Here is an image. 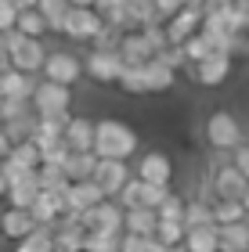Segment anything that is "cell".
Masks as SVG:
<instances>
[{
	"label": "cell",
	"mask_w": 249,
	"mask_h": 252,
	"mask_svg": "<svg viewBox=\"0 0 249 252\" xmlns=\"http://www.w3.org/2000/svg\"><path fill=\"white\" fill-rule=\"evenodd\" d=\"M15 29L22 32V36H29V40H43V36H47V18H43L36 7H29V11H18V22H15Z\"/></svg>",
	"instance_id": "obj_29"
},
{
	"label": "cell",
	"mask_w": 249,
	"mask_h": 252,
	"mask_svg": "<svg viewBox=\"0 0 249 252\" xmlns=\"http://www.w3.org/2000/svg\"><path fill=\"white\" fill-rule=\"evenodd\" d=\"M40 79L36 76H26V72H0V101H33V90H36Z\"/></svg>",
	"instance_id": "obj_16"
},
{
	"label": "cell",
	"mask_w": 249,
	"mask_h": 252,
	"mask_svg": "<svg viewBox=\"0 0 249 252\" xmlns=\"http://www.w3.org/2000/svg\"><path fill=\"white\" fill-rule=\"evenodd\" d=\"M206 144H210L217 155H228V152H235L239 144H246V133H242L239 119H235L231 112H224V108L210 112V119H206Z\"/></svg>",
	"instance_id": "obj_3"
},
{
	"label": "cell",
	"mask_w": 249,
	"mask_h": 252,
	"mask_svg": "<svg viewBox=\"0 0 249 252\" xmlns=\"http://www.w3.org/2000/svg\"><path fill=\"white\" fill-rule=\"evenodd\" d=\"M7 68H11V54L0 47V72H7Z\"/></svg>",
	"instance_id": "obj_52"
},
{
	"label": "cell",
	"mask_w": 249,
	"mask_h": 252,
	"mask_svg": "<svg viewBox=\"0 0 249 252\" xmlns=\"http://www.w3.org/2000/svg\"><path fill=\"white\" fill-rule=\"evenodd\" d=\"M69 119H72V112H69V116H54V119H40V116H36L33 144H36L40 152H43V148H51V144H58L62 137H65V123H69Z\"/></svg>",
	"instance_id": "obj_23"
},
{
	"label": "cell",
	"mask_w": 249,
	"mask_h": 252,
	"mask_svg": "<svg viewBox=\"0 0 249 252\" xmlns=\"http://www.w3.org/2000/svg\"><path fill=\"white\" fill-rule=\"evenodd\" d=\"M4 177H7V184L15 177H22V173H36L40 169V148L33 144V141H26V144H15L11 148V155L4 158Z\"/></svg>",
	"instance_id": "obj_14"
},
{
	"label": "cell",
	"mask_w": 249,
	"mask_h": 252,
	"mask_svg": "<svg viewBox=\"0 0 249 252\" xmlns=\"http://www.w3.org/2000/svg\"><path fill=\"white\" fill-rule=\"evenodd\" d=\"M199 26H202V11H195V7H180L174 18L163 22L166 43H174V47H184V43L199 32Z\"/></svg>",
	"instance_id": "obj_13"
},
{
	"label": "cell",
	"mask_w": 249,
	"mask_h": 252,
	"mask_svg": "<svg viewBox=\"0 0 249 252\" xmlns=\"http://www.w3.org/2000/svg\"><path fill=\"white\" fill-rule=\"evenodd\" d=\"M123 58H119V51H90L87 58H83V76H90L94 83H119V76H123Z\"/></svg>",
	"instance_id": "obj_10"
},
{
	"label": "cell",
	"mask_w": 249,
	"mask_h": 252,
	"mask_svg": "<svg viewBox=\"0 0 249 252\" xmlns=\"http://www.w3.org/2000/svg\"><path fill=\"white\" fill-rule=\"evenodd\" d=\"M231 65H235L231 54L213 51L210 58H202V62H195V65H188V76H191V83H199V87H220L224 79L231 76Z\"/></svg>",
	"instance_id": "obj_8"
},
{
	"label": "cell",
	"mask_w": 249,
	"mask_h": 252,
	"mask_svg": "<svg viewBox=\"0 0 249 252\" xmlns=\"http://www.w3.org/2000/svg\"><path fill=\"white\" fill-rule=\"evenodd\" d=\"M36 194H40V180H36V173H22V177H15V180L7 184L4 202L11 205V209H29V205L36 202Z\"/></svg>",
	"instance_id": "obj_18"
},
{
	"label": "cell",
	"mask_w": 249,
	"mask_h": 252,
	"mask_svg": "<svg viewBox=\"0 0 249 252\" xmlns=\"http://www.w3.org/2000/svg\"><path fill=\"white\" fill-rule=\"evenodd\" d=\"M166 194H170V188H155V184H144V194H141V209H159V205L166 202Z\"/></svg>",
	"instance_id": "obj_45"
},
{
	"label": "cell",
	"mask_w": 249,
	"mask_h": 252,
	"mask_svg": "<svg viewBox=\"0 0 249 252\" xmlns=\"http://www.w3.org/2000/svg\"><path fill=\"white\" fill-rule=\"evenodd\" d=\"M159 227V216L152 209H123V234H138V238H152Z\"/></svg>",
	"instance_id": "obj_22"
},
{
	"label": "cell",
	"mask_w": 249,
	"mask_h": 252,
	"mask_svg": "<svg viewBox=\"0 0 249 252\" xmlns=\"http://www.w3.org/2000/svg\"><path fill=\"white\" fill-rule=\"evenodd\" d=\"M163 252H188L184 245H170V249H163Z\"/></svg>",
	"instance_id": "obj_55"
},
{
	"label": "cell",
	"mask_w": 249,
	"mask_h": 252,
	"mask_svg": "<svg viewBox=\"0 0 249 252\" xmlns=\"http://www.w3.org/2000/svg\"><path fill=\"white\" fill-rule=\"evenodd\" d=\"M155 58H159L166 68H174V72H180V68H188V58H184V47H174V43H170L166 51H159L155 54Z\"/></svg>",
	"instance_id": "obj_43"
},
{
	"label": "cell",
	"mask_w": 249,
	"mask_h": 252,
	"mask_svg": "<svg viewBox=\"0 0 249 252\" xmlns=\"http://www.w3.org/2000/svg\"><path fill=\"white\" fill-rule=\"evenodd\" d=\"M141 184H155V188H170V180H174V162H170L166 152H144L138 158V173Z\"/></svg>",
	"instance_id": "obj_12"
},
{
	"label": "cell",
	"mask_w": 249,
	"mask_h": 252,
	"mask_svg": "<svg viewBox=\"0 0 249 252\" xmlns=\"http://www.w3.org/2000/svg\"><path fill=\"white\" fill-rule=\"evenodd\" d=\"M119 40H123V32H119L116 26H101L98 36L90 40V43H94L90 51H119Z\"/></svg>",
	"instance_id": "obj_38"
},
{
	"label": "cell",
	"mask_w": 249,
	"mask_h": 252,
	"mask_svg": "<svg viewBox=\"0 0 249 252\" xmlns=\"http://www.w3.org/2000/svg\"><path fill=\"white\" fill-rule=\"evenodd\" d=\"M242 220H246V209H242V202H213V223H217V227L242 223Z\"/></svg>",
	"instance_id": "obj_35"
},
{
	"label": "cell",
	"mask_w": 249,
	"mask_h": 252,
	"mask_svg": "<svg viewBox=\"0 0 249 252\" xmlns=\"http://www.w3.org/2000/svg\"><path fill=\"white\" fill-rule=\"evenodd\" d=\"M119 252H148V238H138V234H119Z\"/></svg>",
	"instance_id": "obj_48"
},
{
	"label": "cell",
	"mask_w": 249,
	"mask_h": 252,
	"mask_svg": "<svg viewBox=\"0 0 249 252\" xmlns=\"http://www.w3.org/2000/svg\"><path fill=\"white\" fill-rule=\"evenodd\" d=\"M76 220L87 234H123V205L116 198H105L98 205H90L87 213H76Z\"/></svg>",
	"instance_id": "obj_5"
},
{
	"label": "cell",
	"mask_w": 249,
	"mask_h": 252,
	"mask_svg": "<svg viewBox=\"0 0 249 252\" xmlns=\"http://www.w3.org/2000/svg\"><path fill=\"white\" fill-rule=\"evenodd\" d=\"M7 194V177H4V166H0V198Z\"/></svg>",
	"instance_id": "obj_53"
},
{
	"label": "cell",
	"mask_w": 249,
	"mask_h": 252,
	"mask_svg": "<svg viewBox=\"0 0 249 252\" xmlns=\"http://www.w3.org/2000/svg\"><path fill=\"white\" fill-rule=\"evenodd\" d=\"M184 234H188V227L180 223V220H159V227H155L152 238L163 249H170V245H184Z\"/></svg>",
	"instance_id": "obj_31"
},
{
	"label": "cell",
	"mask_w": 249,
	"mask_h": 252,
	"mask_svg": "<svg viewBox=\"0 0 249 252\" xmlns=\"http://www.w3.org/2000/svg\"><path fill=\"white\" fill-rule=\"evenodd\" d=\"M141 194H144V184H141L138 177H130L127 184H123V191L116 194V202L123 205V209H138V205H141Z\"/></svg>",
	"instance_id": "obj_36"
},
{
	"label": "cell",
	"mask_w": 249,
	"mask_h": 252,
	"mask_svg": "<svg viewBox=\"0 0 249 252\" xmlns=\"http://www.w3.org/2000/svg\"><path fill=\"white\" fill-rule=\"evenodd\" d=\"M69 108H72V87L40 79L36 90H33V112L40 119H54V116H69Z\"/></svg>",
	"instance_id": "obj_6"
},
{
	"label": "cell",
	"mask_w": 249,
	"mask_h": 252,
	"mask_svg": "<svg viewBox=\"0 0 249 252\" xmlns=\"http://www.w3.org/2000/svg\"><path fill=\"white\" fill-rule=\"evenodd\" d=\"M29 112H33V101H0V123L29 116Z\"/></svg>",
	"instance_id": "obj_44"
},
{
	"label": "cell",
	"mask_w": 249,
	"mask_h": 252,
	"mask_svg": "<svg viewBox=\"0 0 249 252\" xmlns=\"http://www.w3.org/2000/svg\"><path fill=\"white\" fill-rule=\"evenodd\" d=\"M94 166H98V155L94 152H72L69 158H65L62 173L69 184H80V180H90L94 177Z\"/></svg>",
	"instance_id": "obj_25"
},
{
	"label": "cell",
	"mask_w": 249,
	"mask_h": 252,
	"mask_svg": "<svg viewBox=\"0 0 249 252\" xmlns=\"http://www.w3.org/2000/svg\"><path fill=\"white\" fill-rule=\"evenodd\" d=\"M0 47L11 54V68H15V72H26V76L43 72V62H47L43 40H29V36H22L18 29H11V32L0 36Z\"/></svg>",
	"instance_id": "obj_2"
},
{
	"label": "cell",
	"mask_w": 249,
	"mask_h": 252,
	"mask_svg": "<svg viewBox=\"0 0 249 252\" xmlns=\"http://www.w3.org/2000/svg\"><path fill=\"white\" fill-rule=\"evenodd\" d=\"M155 216H159V220H180V223H184V198H180L177 191H170L166 202L155 209Z\"/></svg>",
	"instance_id": "obj_37"
},
{
	"label": "cell",
	"mask_w": 249,
	"mask_h": 252,
	"mask_svg": "<svg viewBox=\"0 0 249 252\" xmlns=\"http://www.w3.org/2000/svg\"><path fill=\"white\" fill-rule=\"evenodd\" d=\"M141 148V137L134 130L130 123L123 119H98L94 123V152L98 158H119V162H127V158L138 155Z\"/></svg>",
	"instance_id": "obj_1"
},
{
	"label": "cell",
	"mask_w": 249,
	"mask_h": 252,
	"mask_svg": "<svg viewBox=\"0 0 249 252\" xmlns=\"http://www.w3.org/2000/svg\"><path fill=\"white\" fill-rule=\"evenodd\" d=\"M83 252H119V238L116 234H87Z\"/></svg>",
	"instance_id": "obj_39"
},
{
	"label": "cell",
	"mask_w": 249,
	"mask_h": 252,
	"mask_svg": "<svg viewBox=\"0 0 249 252\" xmlns=\"http://www.w3.org/2000/svg\"><path fill=\"white\" fill-rule=\"evenodd\" d=\"M246 144H249V141H246Z\"/></svg>",
	"instance_id": "obj_56"
},
{
	"label": "cell",
	"mask_w": 249,
	"mask_h": 252,
	"mask_svg": "<svg viewBox=\"0 0 249 252\" xmlns=\"http://www.w3.org/2000/svg\"><path fill=\"white\" fill-rule=\"evenodd\" d=\"M184 7V0H152V11H155V22H166L174 18L177 11Z\"/></svg>",
	"instance_id": "obj_46"
},
{
	"label": "cell",
	"mask_w": 249,
	"mask_h": 252,
	"mask_svg": "<svg viewBox=\"0 0 249 252\" xmlns=\"http://www.w3.org/2000/svg\"><path fill=\"white\" fill-rule=\"evenodd\" d=\"M101 26H105V22H101V15L94 7H69L65 26H62V36H69L72 43H90L98 36Z\"/></svg>",
	"instance_id": "obj_9"
},
{
	"label": "cell",
	"mask_w": 249,
	"mask_h": 252,
	"mask_svg": "<svg viewBox=\"0 0 249 252\" xmlns=\"http://www.w3.org/2000/svg\"><path fill=\"white\" fill-rule=\"evenodd\" d=\"M220 231V252H249V220L217 227Z\"/></svg>",
	"instance_id": "obj_27"
},
{
	"label": "cell",
	"mask_w": 249,
	"mask_h": 252,
	"mask_svg": "<svg viewBox=\"0 0 249 252\" xmlns=\"http://www.w3.org/2000/svg\"><path fill=\"white\" fill-rule=\"evenodd\" d=\"M141 36L148 40L152 54H159V51H166V47H170V43H166V29L159 26V22H152V26H144V29H141Z\"/></svg>",
	"instance_id": "obj_42"
},
{
	"label": "cell",
	"mask_w": 249,
	"mask_h": 252,
	"mask_svg": "<svg viewBox=\"0 0 249 252\" xmlns=\"http://www.w3.org/2000/svg\"><path fill=\"white\" fill-rule=\"evenodd\" d=\"M29 213H33V220H36V227H51V231H54V223L65 216V194L40 191L36 202L29 205Z\"/></svg>",
	"instance_id": "obj_15"
},
{
	"label": "cell",
	"mask_w": 249,
	"mask_h": 252,
	"mask_svg": "<svg viewBox=\"0 0 249 252\" xmlns=\"http://www.w3.org/2000/svg\"><path fill=\"white\" fill-rule=\"evenodd\" d=\"M11 252H54V249H51V227H36L29 238L15 242V249H11Z\"/></svg>",
	"instance_id": "obj_33"
},
{
	"label": "cell",
	"mask_w": 249,
	"mask_h": 252,
	"mask_svg": "<svg viewBox=\"0 0 249 252\" xmlns=\"http://www.w3.org/2000/svg\"><path fill=\"white\" fill-rule=\"evenodd\" d=\"M231 54V58H249V26H242V29H235L231 36H228V47H224Z\"/></svg>",
	"instance_id": "obj_40"
},
{
	"label": "cell",
	"mask_w": 249,
	"mask_h": 252,
	"mask_svg": "<svg viewBox=\"0 0 249 252\" xmlns=\"http://www.w3.org/2000/svg\"><path fill=\"white\" fill-rule=\"evenodd\" d=\"M231 166H235V169H239V173L249 180V144H239V148L231 152Z\"/></svg>",
	"instance_id": "obj_49"
},
{
	"label": "cell",
	"mask_w": 249,
	"mask_h": 252,
	"mask_svg": "<svg viewBox=\"0 0 249 252\" xmlns=\"http://www.w3.org/2000/svg\"><path fill=\"white\" fill-rule=\"evenodd\" d=\"M15 22H18V7L7 4V0H0V36L15 29Z\"/></svg>",
	"instance_id": "obj_47"
},
{
	"label": "cell",
	"mask_w": 249,
	"mask_h": 252,
	"mask_svg": "<svg viewBox=\"0 0 249 252\" xmlns=\"http://www.w3.org/2000/svg\"><path fill=\"white\" fill-rule=\"evenodd\" d=\"M242 209H246V216H249V184H246V191H242Z\"/></svg>",
	"instance_id": "obj_54"
},
{
	"label": "cell",
	"mask_w": 249,
	"mask_h": 252,
	"mask_svg": "<svg viewBox=\"0 0 249 252\" xmlns=\"http://www.w3.org/2000/svg\"><path fill=\"white\" fill-rule=\"evenodd\" d=\"M123 94H148V90H144V65H127L123 68V76H119V83H116Z\"/></svg>",
	"instance_id": "obj_32"
},
{
	"label": "cell",
	"mask_w": 249,
	"mask_h": 252,
	"mask_svg": "<svg viewBox=\"0 0 249 252\" xmlns=\"http://www.w3.org/2000/svg\"><path fill=\"white\" fill-rule=\"evenodd\" d=\"M105 202V194L94 188V180H80V184H69L65 191V213H87L90 205Z\"/></svg>",
	"instance_id": "obj_20"
},
{
	"label": "cell",
	"mask_w": 249,
	"mask_h": 252,
	"mask_svg": "<svg viewBox=\"0 0 249 252\" xmlns=\"http://www.w3.org/2000/svg\"><path fill=\"white\" fill-rule=\"evenodd\" d=\"M90 180H94V188L105 194V198H116V194L123 191V184L130 180V166L119 162V158H98Z\"/></svg>",
	"instance_id": "obj_11"
},
{
	"label": "cell",
	"mask_w": 249,
	"mask_h": 252,
	"mask_svg": "<svg viewBox=\"0 0 249 252\" xmlns=\"http://www.w3.org/2000/svg\"><path fill=\"white\" fill-rule=\"evenodd\" d=\"M213 223V202L210 198H188L184 202V227H206Z\"/></svg>",
	"instance_id": "obj_30"
},
{
	"label": "cell",
	"mask_w": 249,
	"mask_h": 252,
	"mask_svg": "<svg viewBox=\"0 0 249 252\" xmlns=\"http://www.w3.org/2000/svg\"><path fill=\"white\" fill-rule=\"evenodd\" d=\"M40 76L47 83H58V87H76L83 79V62L72 51H47V62H43Z\"/></svg>",
	"instance_id": "obj_7"
},
{
	"label": "cell",
	"mask_w": 249,
	"mask_h": 252,
	"mask_svg": "<svg viewBox=\"0 0 249 252\" xmlns=\"http://www.w3.org/2000/svg\"><path fill=\"white\" fill-rule=\"evenodd\" d=\"M7 155H11V141H7V133L0 130V162H4Z\"/></svg>",
	"instance_id": "obj_50"
},
{
	"label": "cell",
	"mask_w": 249,
	"mask_h": 252,
	"mask_svg": "<svg viewBox=\"0 0 249 252\" xmlns=\"http://www.w3.org/2000/svg\"><path fill=\"white\" fill-rule=\"evenodd\" d=\"M213 51H217V43H213L206 32H195V36L184 43V58H188V65H195V62H202V58H210Z\"/></svg>",
	"instance_id": "obj_34"
},
{
	"label": "cell",
	"mask_w": 249,
	"mask_h": 252,
	"mask_svg": "<svg viewBox=\"0 0 249 252\" xmlns=\"http://www.w3.org/2000/svg\"><path fill=\"white\" fill-rule=\"evenodd\" d=\"M0 130L7 133L11 148H15V144H26V141H33V130H36V112H29V116H18V119L0 123Z\"/></svg>",
	"instance_id": "obj_28"
},
{
	"label": "cell",
	"mask_w": 249,
	"mask_h": 252,
	"mask_svg": "<svg viewBox=\"0 0 249 252\" xmlns=\"http://www.w3.org/2000/svg\"><path fill=\"white\" fill-rule=\"evenodd\" d=\"M65 144H69V152H90L94 148V119L87 116H72L65 123Z\"/></svg>",
	"instance_id": "obj_19"
},
{
	"label": "cell",
	"mask_w": 249,
	"mask_h": 252,
	"mask_svg": "<svg viewBox=\"0 0 249 252\" xmlns=\"http://www.w3.org/2000/svg\"><path fill=\"white\" fill-rule=\"evenodd\" d=\"M174 83H177V72H174V68H166L159 58L144 62V90H148V94H166Z\"/></svg>",
	"instance_id": "obj_24"
},
{
	"label": "cell",
	"mask_w": 249,
	"mask_h": 252,
	"mask_svg": "<svg viewBox=\"0 0 249 252\" xmlns=\"http://www.w3.org/2000/svg\"><path fill=\"white\" fill-rule=\"evenodd\" d=\"M119 58H123V65H144V62L155 58L152 47H148V40L141 36V29H138V32H123V40H119Z\"/></svg>",
	"instance_id": "obj_21"
},
{
	"label": "cell",
	"mask_w": 249,
	"mask_h": 252,
	"mask_svg": "<svg viewBox=\"0 0 249 252\" xmlns=\"http://www.w3.org/2000/svg\"><path fill=\"white\" fill-rule=\"evenodd\" d=\"M246 184H249V180L231 162H224L220 155L210 158V180H206V188L213 191V202H242Z\"/></svg>",
	"instance_id": "obj_4"
},
{
	"label": "cell",
	"mask_w": 249,
	"mask_h": 252,
	"mask_svg": "<svg viewBox=\"0 0 249 252\" xmlns=\"http://www.w3.org/2000/svg\"><path fill=\"white\" fill-rule=\"evenodd\" d=\"M69 144L58 141V144H51V148H43L40 152V166H65V158H69Z\"/></svg>",
	"instance_id": "obj_41"
},
{
	"label": "cell",
	"mask_w": 249,
	"mask_h": 252,
	"mask_svg": "<svg viewBox=\"0 0 249 252\" xmlns=\"http://www.w3.org/2000/svg\"><path fill=\"white\" fill-rule=\"evenodd\" d=\"M184 249L188 252H220V231H217V223L191 227V231L184 234Z\"/></svg>",
	"instance_id": "obj_26"
},
{
	"label": "cell",
	"mask_w": 249,
	"mask_h": 252,
	"mask_svg": "<svg viewBox=\"0 0 249 252\" xmlns=\"http://www.w3.org/2000/svg\"><path fill=\"white\" fill-rule=\"evenodd\" d=\"M33 231H36V220H33L29 209H7L0 213V234L7 238V242H22V238H29Z\"/></svg>",
	"instance_id": "obj_17"
},
{
	"label": "cell",
	"mask_w": 249,
	"mask_h": 252,
	"mask_svg": "<svg viewBox=\"0 0 249 252\" xmlns=\"http://www.w3.org/2000/svg\"><path fill=\"white\" fill-rule=\"evenodd\" d=\"M7 4H15L18 11H29V7H36V0H7Z\"/></svg>",
	"instance_id": "obj_51"
}]
</instances>
